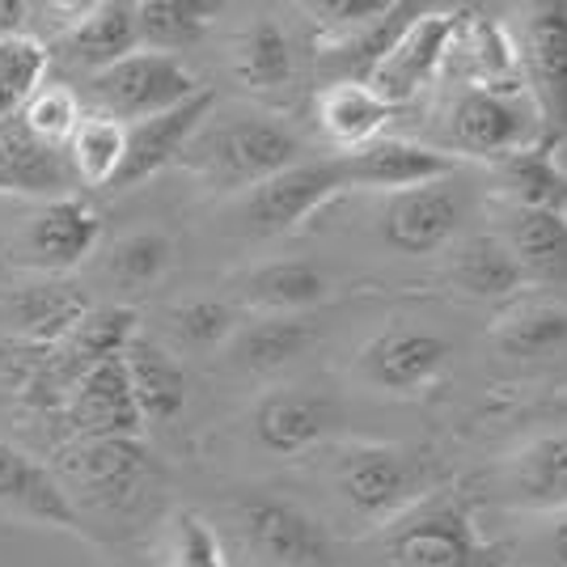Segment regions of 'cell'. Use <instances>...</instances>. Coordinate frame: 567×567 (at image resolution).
<instances>
[{
	"label": "cell",
	"mask_w": 567,
	"mask_h": 567,
	"mask_svg": "<svg viewBox=\"0 0 567 567\" xmlns=\"http://www.w3.org/2000/svg\"><path fill=\"white\" fill-rule=\"evenodd\" d=\"M90 297H81L72 284L43 280L22 284L9 292V322L22 343H39V348H55L60 339H69L72 327L90 313Z\"/></svg>",
	"instance_id": "cell-20"
},
{
	"label": "cell",
	"mask_w": 567,
	"mask_h": 567,
	"mask_svg": "<svg viewBox=\"0 0 567 567\" xmlns=\"http://www.w3.org/2000/svg\"><path fill=\"white\" fill-rule=\"evenodd\" d=\"M543 555L550 559V567H567V508L555 513L550 529L543 534Z\"/></svg>",
	"instance_id": "cell-40"
},
{
	"label": "cell",
	"mask_w": 567,
	"mask_h": 567,
	"mask_svg": "<svg viewBox=\"0 0 567 567\" xmlns=\"http://www.w3.org/2000/svg\"><path fill=\"white\" fill-rule=\"evenodd\" d=\"M90 94L97 97L102 115L127 123L166 115L174 106L204 94L199 76L183 64V55H162V51H132L127 60H118L111 69L90 76Z\"/></svg>",
	"instance_id": "cell-3"
},
{
	"label": "cell",
	"mask_w": 567,
	"mask_h": 567,
	"mask_svg": "<svg viewBox=\"0 0 567 567\" xmlns=\"http://www.w3.org/2000/svg\"><path fill=\"white\" fill-rule=\"evenodd\" d=\"M313 343V327L306 318H284V313H262L246 331L234 334V360L250 373H276L284 364L301 360Z\"/></svg>",
	"instance_id": "cell-30"
},
{
	"label": "cell",
	"mask_w": 567,
	"mask_h": 567,
	"mask_svg": "<svg viewBox=\"0 0 567 567\" xmlns=\"http://www.w3.org/2000/svg\"><path fill=\"white\" fill-rule=\"evenodd\" d=\"M492 348L513 360H546V355L567 352V309L517 306L499 313L492 327Z\"/></svg>",
	"instance_id": "cell-29"
},
{
	"label": "cell",
	"mask_w": 567,
	"mask_h": 567,
	"mask_svg": "<svg viewBox=\"0 0 567 567\" xmlns=\"http://www.w3.org/2000/svg\"><path fill=\"white\" fill-rule=\"evenodd\" d=\"M517 69L538 115V144L567 141V0H538L520 9Z\"/></svg>",
	"instance_id": "cell-2"
},
{
	"label": "cell",
	"mask_w": 567,
	"mask_h": 567,
	"mask_svg": "<svg viewBox=\"0 0 567 567\" xmlns=\"http://www.w3.org/2000/svg\"><path fill=\"white\" fill-rule=\"evenodd\" d=\"M513 499L525 508H567V432L534 441L513 462Z\"/></svg>",
	"instance_id": "cell-32"
},
{
	"label": "cell",
	"mask_w": 567,
	"mask_h": 567,
	"mask_svg": "<svg viewBox=\"0 0 567 567\" xmlns=\"http://www.w3.org/2000/svg\"><path fill=\"white\" fill-rule=\"evenodd\" d=\"M339 190H348L339 157L334 162H297L241 195V220L255 237H284L301 229Z\"/></svg>",
	"instance_id": "cell-5"
},
{
	"label": "cell",
	"mask_w": 567,
	"mask_h": 567,
	"mask_svg": "<svg viewBox=\"0 0 567 567\" xmlns=\"http://www.w3.org/2000/svg\"><path fill=\"white\" fill-rule=\"evenodd\" d=\"M48 48L34 34H25V30H4L0 34V127L22 118L25 102L48 81Z\"/></svg>",
	"instance_id": "cell-33"
},
{
	"label": "cell",
	"mask_w": 567,
	"mask_h": 567,
	"mask_svg": "<svg viewBox=\"0 0 567 567\" xmlns=\"http://www.w3.org/2000/svg\"><path fill=\"white\" fill-rule=\"evenodd\" d=\"M0 513L48 525V529H81L69 487L43 462H34L9 441H0Z\"/></svg>",
	"instance_id": "cell-15"
},
{
	"label": "cell",
	"mask_w": 567,
	"mask_h": 567,
	"mask_svg": "<svg viewBox=\"0 0 567 567\" xmlns=\"http://www.w3.org/2000/svg\"><path fill=\"white\" fill-rule=\"evenodd\" d=\"M504 246L513 250L525 280L567 284V213L508 208Z\"/></svg>",
	"instance_id": "cell-21"
},
{
	"label": "cell",
	"mask_w": 567,
	"mask_h": 567,
	"mask_svg": "<svg viewBox=\"0 0 567 567\" xmlns=\"http://www.w3.org/2000/svg\"><path fill=\"white\" fill-rule=\"evenodd\" d=\"M216 13H220V4H213V0H141L136 4V34H141L144 51L178 55L213 30Z\"/></svg>",
	"instance_id": "cell-27"
},
{
	"label": "cell",
	"mask_w": 567,
	"mask_h": 567,
	"mask_svg": "<svg viewBox=\"0 0 567 567\" xmlns=\"http://www.w3.org/2000/svg\"><path fill=\"white\" fill-rule=\"evenodd\" d=\"M97 241H102V216L76 195H55L22 225L13 259L30 271L64 276L94 255Z\"/></svg>",
	"instance_id": "cell-8"
},
{
	"label": "cell",
	"mask_w": 567,
	"mask_h": 567,
	"mask_svg": "<svg viewBox=\"0 0 567 567\" xmlns=\"http://www.w3.org/2000/svg\"><path fill=\"white\" fill-rule=\"evenodd\" d=\"M450 364V339L436 331H415V327H394L364 343L360 369L364 378L390 390V394H415L441 378Z\"/></svg>",
	"instance_id": "cell-14"
},
{
	"label": "cell",
	"mask_w": 567,
	"mask_h": 567,
	"mask_svg": "<svg viewBox=\"0 0 567 567\" xmlns=\"http://www.w3.org/2000/svg\"><path fill=\"white\" fill-rule=\"evenodd\" d=\"M241 297L246 306L262 309V313H284L297 318L301 309L322 306L331 297V276L318 262L284 259V262H262L241 280Z\"/></svg>",
	"instance_id": "cell-22"
},
{
	"label": "cell",
	"mask_w": 567,
	"mask_h": 567,
	"mask_svg": "<svg viewBox=\"0 0 567 567\" xmlns=\"http://www.w3.org/2000/svg\"><path fill=\"white\" fill-rule=\"evenodd\" d=\"M60 48L76 69L102 72L127 60L132 51H141V34H136V4L123 0H102V4H85L81 18H72Z\"/></svg>",
	"instance_id": "cell-18"
},
{
	"label": "cell",
	"mask_w": 567,
	"mask_h": 567,
	"mask_svg": "<svg viewBox=\"0 0 567 567\" xmlns=\"http://www.w3.org/2000/svg\"><path fill=\"white\" fill-rule=\"evenodd\" d=\"M450 51L466 55V72H471V90H513L520 81L517 69V43L513 34L483 13H462L457 39Z\"/></svg>",
	"instance_id": "cell-25"
},
{
	"label": "cell",
	"mask_w": 567,
	"mask_h": 567,
	"mask_svg": "<svg viewBox=\"0 0 567 567\" xmlns=\"http://www.w3.org/2000/svg\"><path fill=\"white\" fill-rule=\"evenodd\" d=\"M123 369H127V381H132V394H136L144 424H169V420L183 415V406H187V369L157 339L136 334L127 343V352H123Z\"/></svg>",
	"instance_id": "cell-19"
},
{
	"label": "cell",
	"mask_w": 567,
	"mask_h": 567,
	"mask_svg": "<svg viewBox=\"0 0 567 567\" xmlns=\"http://www.w3.org/2000/svg\"><path fill=\"white\" fill-rule=\"evenodd\" d=\"M81 115H85V111H81V97L72 94L69 85H51V81H43V90L25 102V111L18 123H22L39 144L60 148V144L72 136V127L81 123Z\"/></svg>",
	"instance_id": "cell-37"
},
{
	"label": "cell",
	"mask_w": 567,
	"mask_h": 567,
	"mask_svg": "<svg viewBox=\"0 0 567 567\" xmlns=\"http://www.w3.org/2000/svg\"><path fill=\"white\" fill-rule=\"evenodd\" d=\"M462 13L457 9H420L411 22L402 25V34L381 55V64L369 76V90L385 106H402L424 90L436 72L445 69L450 48L457 39Z\"/></svg>",
	"instance_id": "cell-7"
},
{
	"label": "cell",
	"mask_w": 567,
	"mask_h": 567,
	"mask_svg": "<svg viewBox=\"0 0 567 567\" xmlns=\"http://www.w3.org/2000/svg\"><path fill=\"white\" fill-rule=\"evenodd\" d=\"M450 276L466 297H478V301H504V297H513L520 284H525L513 250L504 246V237H487V234L471 237L457 250Z\"/></svg>",
	"instance_id": "cell-31"
},
{
	"label": "cell",
	"mask_w": 567,
	"mask_h": 567,
	"mask_svg": "<svg viewBox=\"0 0 567 567\" xmlns=\"http://www.w3.org/2000/svg\"><path fill=\"white\" fill-rule=\"evenodd\" d=\"M174 567H229L216 529L190 508L174 517Z\"/></svg>",
	"instance_id": "cell-38"
},
{
	"label": "cell",
	"mask_w": 567,
	"mask_h": 567,
	"mask_svg": "<svg viewBox=\"0 0 567 567\" xmlns=\"http://www.w3.org/2000/svg\"><path fill=\"white\" fill-rule=\"evenodd\" d=\"M106 262H111V276L123 288H148V284H157L169 271L174 241L166 234H157V229H141V234L118 237Z\"/></svg>",
	"instance_id": "cell-35"
},
{
	"label": "cell",
	"mask_w": 567,
	"mask_h": 567,
	"mask_svg": "<svg viewBox=\"0 0 567 567\" xmlns=\"http://www.w3.org/2000/svg\"><path fill=\"white\" fill-rule=\"evenodd\" d=\"M169 331L190 352H213V348L229 343L237 334V313L225 301L195 297V301H183V306L169 309Z\"/></svg>",
	"instance_id": "cell-36"
},
{
	"label": "cell",
	"mask_w": 567,
	"mask_h": 567,
	"mask_svg": "<svg viewBox=\"0 0 567 567\" xmlns=\"http://www.w3.org/2000/svg\"><path fill=\"white\" fill-rule=\"evenodd\" d=\"M499 190L513 199V208H543V213H567V174L550 157L546 144H529L520 153H508L496 162Z\"/></svg>",
	"instance_id": "cell-28"
},
{
	"label": "cell",
	"mask_w": 567,
	"mask_h": 567,
	"mask_svg": "<svg viewBox=\"0 0 567 567\" xmlns=\"http://www.w3.org/2000/svg\"><path fill=\"white\" fill-rule=\"evenodd\" d=\"M229 69L255 94L284 90L292 81V43H288L284 25L276 18H250L229 48Z\"/></svg>",
	"instance_id": "cell-24"
},
{
	"label": "cell",
	"mask_w": 567,
	"mask_h": 567,
	"mask_svg": "<svg viewBox=\"0 0 567 567\" xmlns=\"http://www.w3.org/2000/svg\"><path fill=\"white\" fill-rule=\"evenodd\" d=\"M237 534L267 567H331V534L301 504L280 496H246L234 508Z\"/></svg>",
	"instance_id": "cell-4"
},
{
	"label": "cell",
	"mask_w": 567,
	"mask_h": 567,
	"mask_svg": "<svg viewBox=\"0 0 567 567\" xmlns=\"http://www.w3.org/2000/svg\"><path fill=\"white\" fill-rule=\"evenodd\" d=\"M183 162L216 190H250L301 162V136L259 111L229 118L208 115V123L190 136Z\"/></svg>",
	"instance_id": "cell-1"
},
{
	"label": "cell",
	"mask_w": 567,
	"mask_h": 567,
	"mask_svg": "<svg viewBox=\"0 0 567 567\" xmlns=\"http://www.w3.org/2000/svg\"><path fill=\"white\" fill-rule=\"evenodd\" d=\"M385 118H390V106L369 85L343 81V85H327L322 97H318V123H322V132L339 148H348V153L381 141Z\"/></svg>",
	"instance_id": "cell-26"
},
{
	"label": "cell",
	"mask_w": 567,
	"mask_h": 567,
	"mask_svg": "<svg viewBox=\"0 0 567 567\" xmlns=\"http://www.w3.org/2000/svg\"><path fill=\"white\" fill-rule=\"evenodd\" d=\"M72 471L102 504H127L144 487L148 453L141 441H81L72 450Z\"/></svg>",
	"instance_id": "cell-23"
},
{
	"label": "cell",
	"mask_w": 567,
	"mask_h": 567,
	"mask_svg": "<svg viewBox=\"0 0 567 567\" xmlns=\"http://www.w3.org/2000/svg\"><path fill=\"white\" fill-rule=\"evenodd\" d=\"M394 564L399 567H483L487 550L474 534L462 508H427L394 534Z\"/></svg>",
	"instance_id": "cell-17"
},
{
	"label": "cell",
	"mask_w": 567,
	"mask_h": 567,
	"mask_svg": "<svg viewBox=\"0 0 567 567\" xmlns=\"http://www.w3.org/2000/svg\"><path fill=\"white\" fill-rule=\"evenodd\" d=\"M343 166V178L348 187H369V190H411V187H427V183H445L453 169H457V157L453 153H441V148H427V144L415 141H381L355 148L348 157H339Z\"/></svg>",
	"instance_id": "cell-13"
},
{
	"label": "cell",
	"mask_w": 567,
	"mask_h": 567,
	"mask_svg": "<svg viewBox=\"0 0 567 567\" xmlns=\"http://www.w3.org/2000/svg\"><path fill=\"white\" fill-rule=\"evenodd\" d=\"M462 225V199L445 183L399 190L381 216V234L399 255H436Z\"/></svg>",
	"instance_id": "cell-16"
},
{
	"label": "cell",
	"mask_w": 567,
	"mask_h": 567,
	"mask_svg": "<svg viewBox=\"0 0 567 567\" xmlns=\"http://www.w3.org/2000/svg\"><path fill=\"white\" fill-rule=\"evenodd\" d=\"M390 9H394V0H318V4H306V13L322 25L327 39H339V34H352L360 25L381 22Z\"/></svg>",
	"instance_id": "cell-39"
},
{
	"label": "cell",
	"mask_w": 567,
	"mask_h": 567,
	"mask_svg": "<svg viewBox=\"0 0 567 567\" xmlns=\"http://www.w3.org/2000/svg\"><path fill=\"white\" fill-rule=\"evenodd\" d=\"M450 132L466 157L504 162L508 153L538 144V115L517 90H466L453 102Z\"/></svg>",
	"instance_id": "cell-9"
},
{
	"label": "cell",
	"mask_w": 567,
	"mask_h": 567,
	"mask_svg": "<svg viewBox=\"0 0 567 567\" xmlns=\"http://www.w3.org/2000/svg\"><path fill=\"white\" fill-rule=\"evenodd\" d=\"M69 166L85 187H111L118 166H123V144H127V127L111 115H81L72 127L69 141Z\"/></svg>",
	"instance_id": "cell-34"
},
{
	"label": "cell",
	"mask_w": 567,
	"mask_h": 567,
	"mask_svg": "<svg viewBox=\"0 0 567 567\" xmlns=\"http://www.w3.org/2000/svg\"><path fill=\"white\" fill-rule=\"evenodd\" d=\"M64 420L81 441H136L144 415L132 394L123 355L94 364L64 399Z\"/></svg>",
	"instance_id": "cell-11"
},
{
	"label": "cell",
	"mask_w": 567,
	"mask_h": 567,
	"mask_svg": "<svg viewBox=\"0 0 567 567\" xmlns=\"http://www.w3.org/2000/svg\"><path fill=\"white\" fill-rule=\"evenodd\" d=\"M424 487V462H415L399 445L364 441L334 462V492L355 517L381 520L399 513Z\"/></svg>",
	"instance_id": "cell-6"
},
{
	"label": "cell",
	"mask_w": 567,
	"mask_h": 567,
	"mask_svg": "<svg viewBox=\"0 0 567 567\" xmlns=\"http://www.w3.org/2000/svg\"><path fill=\"white\" fill-rule=\"evenodd\" d=\"M213 106H216V94H213V90H204V94H195L190 102L174 106V111H166V115H153V118H141V123H127L123 166H118L111 190L141 187V183H148L153 174H162L166 166L183 162V153H187L190 136H195V132L208 123Z\"/></svg>",
	"instance_id": "cell-10"
},
{
	"label": "cell",
	"mask_w": 567,
	"mask_h": 567,
	"mask_svg": "<svg viewBox=\"0 0 567 567\" xmlns=\"http://www.w3.org/2000/svg\"><path fill=\"white\" fill-rule=\"evenodd\" d=\"M334 420H339V411L327 394L284 385V390H271L255 402L250 432H255L259 450L276 453V457H297V453L313 450L318 441H327Z\"/></svg>",
	"instance_id": "cell-12"
}]
</instances>
